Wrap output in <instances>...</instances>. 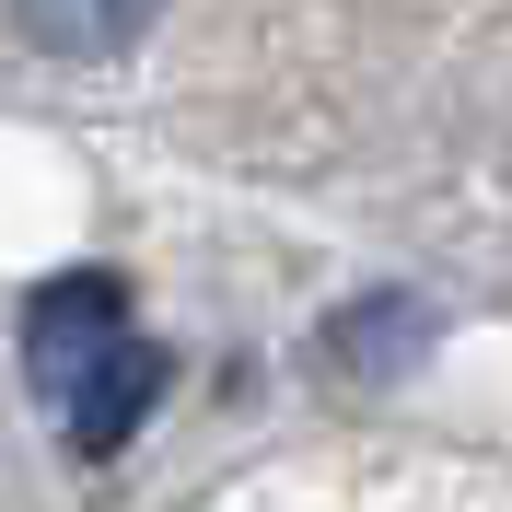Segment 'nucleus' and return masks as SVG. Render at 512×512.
Listing matches in <instances>:
<instances>
[{"label": "nucleus", "instance_id": "nucleus-1", "mask_svg": "<svg viewBox=\"0 0 512 512\" xmlns=\"http://www.w3.org/2000/svg\"><path fill=\"white\" fill-rule=\"evenodd\" d=\"M24 373L59 408V443L94 454V466L140 443V419L163 396V350L128 326V291L105 268H70V280H47L24 303Z\"/></svg>", "mask_w": 512, "mask_h": 512}, {"label": "nucleus", "instance_id": "nucleus-2", "mask_svg": "<svg viewBox=\"0 0 512 512\" xmlns=\"http://www.w3.org/2000/svg\"><path fill=\"white\" fill-rule=\"evenodd\" d=\"M24 12L35 47H59V59H117L128 35L152 24V0H12Z\"/></svg>", "mask_w": 512, "mask_h": 512}]
</instances>
